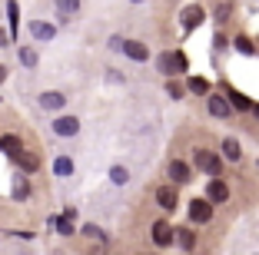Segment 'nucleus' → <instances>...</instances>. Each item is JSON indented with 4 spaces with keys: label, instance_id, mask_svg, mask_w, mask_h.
Returning <instances> with one entry per match:
<instances>
[{
    "label": "nucleus",
    "instance_id": "1",
    "mask_svg": "<svg viewBox=\"0 0 259 255\" xmlns=\"http://www.w3.org/2000/svg\"><path fill=\"white\" fill-rule=\"evenodd\" d=\"M190 219L193 222H209V219H213V202H209V199H193Z\"/></svg>",
    "mask_w": 259,
    "mask_h": 255
},
{
    "label": "nucleus",
    "instance_id": "2",
    "mask_svg": "<svg viewBox=\"0 0 259 255\" xmlns=\"http://www.w3.org/2000/svg\"><path fill=\"white\" fill-rule=\"evenodd\" d=\"M123 53H126L130 60H137V63H143V60H150V50H146V43H140V40H123Z\"/></svg>",
    "mask_w": 259,
    "mask_h": 255
},
{
    "label": "nucleus",
    "instance_id": "3",
    "mask_svg": "<svg viewBox=\"0 0 259 255\" xmlns=\"http://www.w3.org/2000/svg\"><path fill=\"white\" fill-rule=\"evenodd\" d=\"M196 166L203 169V173H209V176H220V159H216L209 149H196Z\"/></svg>",
    "mask_w": 259,
    "mask_h": 255
},
{
    "label": "nucleus",
    "instance_id": "4",
    "mask_svg": "<svg viewBox=\"0 0 259 255\" xmlns=\"http://www.w3.org/2000/svg\"><path fill=\"white\" fill-rule=\"evenodd\" d=\"M54 133L57 136H76L80 133V120L76 116H60V120H54Z\"/></svg>",
    "mask_w": 259,
    "mask_h": 255
},
{
    "label": "nucleus",
    "instance_id": "5",
    "mask_svg": "<svg viewBox=\"0 0 259 255\" xmlns=\"http://www.w3.org/2000/svg\"><path fill=\"white\" fill-rule=\"evenodd\" d=\"M206 199H209V202H226V199H229L226 182H223V179H213L209 186H206Z\"/></svg>",
    "mask_w": 259,
    "mask_h": 255
},
{
    "label": "nucleus",
    "instance_id": "6",
    "mask_svg": "<svg viewBox=\"0 0 259 255\" xmlns=\"http://www.w3.org/2000/svg\"><path fill=\"white\" fill-rule=\"evenodd\" d=\"M203 20H206L203 7H186V10H183V30H196Z\"/></svg>",
    "mask_w": 259,
    "mask_h": 255
},
{
    "label": "nucleus",
    "instance_id": "7",
    "mask_svg": "<svg viewBox=\"0 0 259 255\" xmlns=\"http://www.w3.org/2000/svg\"><path fill=\"white\" fill-rule=\"evenodd\" d=\"M173 225L169 222H156L153 225V242H156V245H169V242H173Z\"/></svg>",
    "mask_w": 259,
    "mask_h": 255
},
{
    "label": "nucleus",
    "instance_id": "8",
    "mask_svg": "<svg viewBox=\"0 0 259 255\" xmlns=\"http://www.w3.org/2000/svg\"><path fill=\"white\" fill-rule=\"evenodd\" d=\"M156 202H160L163 209H176V202H180V199H176V189L160 186V189H156Z\"/></svg>",
    "mask_w": 259,
    "mask_h": 255
},
{
    "label": "nucleus",
    "instance_id": "9",
    "mask_svg": "<svg viewBox=\"0 0 259 255\" xmlns=\"http://www.w3.org/2000/svg\"><path fill=\"white\" fill-rule=\"evenodd\" d=\"M169 176H173V182H190L193 179V176H190V166L180 163V159H173V163H169Z\"/></svg>",
    "mask_w": 259,
    "mask_h": 255
},
{
    "label": "nucleus",
    "instance_id": "10",
    "mask_svg": "<svg viewBox=\"0 0 259 255\" xmlns=\"http://www.w3.org/2000/svg\"><path fill=\"white\" fill-rule=\"evenodd\" d=\"M67 103V96H63V93H44V96H40V106H44V110H60V106Z\"/></svg>",
    "mask_w": 259,
    "mask_h": 255
},
{
    "label": "nucleus",
    "instance_id": "11",
    "mask_svg": "<svg viewBox=\"0 0 259 255\" xmlns=\"http://www.w3.org/2000/svg\"><path fill=\"white\" fill-rule=\"evenodd\" d=\"M30 33H33V37H37V40H54V27H50V23H44V20H33L30 23Z\"/></svg>",
    "mask_w": 259,
    "mask_h": 255
},
{
    "label": "nucleus",
    "instance_id": "12",
    "mask_svg": "<svg viewBox=\"0 0 259 255\" xmlns=\"http://www.w3.org/2000/svg\"><path fill=\"white\" fill-rule=\"evenodd\" d=\"M0 149L7 152V156H17V152L23 149V143L17 139V136H0Z\"/></svg>",
    "mask_w": 259,
    "mask_h": 255
},
{
    "label": "nucleus",
    "instance_id": "13",
    "mask_svg": "<svg viewBox=\"0 0 259 255\" xmlns=\"http://www.w3.org/2000/svg\"><path fill=\"white\" fill-rule=\"evenodd\" d=\"M209 113L213 116H229V99H223V96H209Z\"/></svg>",
    "mask_w": 259,
    "mask_h": 255
},
{
    "label": "nucleus",
    "instance_id": "14",
    "mask_svg": "<svg viewBox=\"0 0 259 255\" xmlns=\"http://www.w3.org/2000/svg\"><path fill=\"white\" fill-rule=\"evenodd\" d=\"M14 159H17V163H20V169H27V173H33V169H37V166H40V159L33 156V152H23V149L17 152Z\"/></svg>",
    "mask_w": 259,
    "mask_h": 255
},
{
    "label": "nucleus",
    "instance_id": "15",
    "mask_svg": "<svg viewBox=\"0 0 259 255\" xmlns=\"http://www.w3.org/2000/svg\"><path fill=\"white\" fill-rule=\"evenodd\" d=\"M14 195L17 199H27V195H30V186H27L23 176H14Z\"/></svg>",
    "mask_w": 259,
    "mask_h": 255
},
{
    "label": "nucleus",
    "instance_id": "16",
    "mask_svg": "<svg viewBox=\"0 0 259 255\" xmlns=\"http://www.w3.org/2000/svg\"><path fill=\"white\" fill-rule=\"evenodd\" d=\"M57 10H60L63 17H70V14L80 10V0H57Z\"/></svg>",
    "mask_w": 259,
    "mask_h": 255
},
{
    "label": "nucleus",
    "instance_id": "17",
    "mask_svg": "<svg viewBox=\"0 0 259 255\" xmlns=\"http://www.w3.org/2000/svg\"><path fill=\"white\" fill-rule=\"evenodd\" d=\"M176 239H180V245H183L186 252L196 245V235H193V229H180V235H176Z\"/></svg>",
    "mask_w": 259,
    "mask_h": 255
},
{
    "label": "nucleus",
    "instance_id": "18",
    "mask_svg": "<svg viewBox=\"0 0 259 255\" xmlns=\"http://www.w3.org/2000/svg\"><path fill=\"white\" fill-rule=\"evenodd\" d=\"M54 173H57V176H70V173H73V163H70L67 156H60V159L54 163Z\"/></svg>",
    "mask_w": 259,
    "mask_h": 255
},
{
    "label": "nucleus",
    "instance_id": "19",
    "mask_svg": "<svg viewBox=\"0 0 259 255\" xmlns=\"http://www.w3.org/2000/svg\"><path fill=\"white\" fill-rule=\"evenodd\" d=\"M229 103H233V106H236V110H249V99H246L243 96V93H236V90H229Z\"/></svg>",
    "mask_w": 259,
    "mask_h": 255
},
{
    "label": "nucleus",
    "instance_id": "20",
    "mask_svg": "<svg viewBox=\"0 0 259 255\" xmlns=\"http://www.w3.org/2000/svg\"><path fill=\"white\" fill-rule=\"evenodd\" d=\"M7 17H10V30L17 33V27H20V10H17V4H14V0L7 4Z\"/></svg>",
    "mask_w": 259,
    "mask_h": 255
},
{
    "label": "nucleus",
    "instance_id": "21",
    "mask_svg": "<svg viewBox=\"0 0 259 255\" xmlns=\"http://www.w3.org/2000/svg\"><path fill=\"white\" fill-rule=\"evenodd\" d=\"M110 179H113L116 186H123V182L130 179V173H126V169H123V166H113V169H110Z\"/></svg>",
    "mask_w": 259,
    "mask_h": 255
},
{
    "label": "nucleus",
    "instance_id": "22",
    "mask_svg": "<svg viewBox=\"0 0 259 255\" xmlns=\"http://www.w3.org/2000/svg\"><path fill=\"white\" fill-rule=\"evenodd\" d=\"M223 149H226V159H239V156H243L236 139H226V143H223Z\"/></svg>",
    "mask_w": 259,
    "mask_h": 255
},
{
    "label": "nucleus",
    "instance_id": "23",
    "mask_svg": "<svg viewBox=\"0 0 259 255\" xmlns=\"http://www.w3.org/2000/svg\"><path fill=\"white\" fill-rule=\"evenodd\" d=\"M20 63H23V67H37V53H33L30 46H23V50H20Z\"/></svg>",
    "mask_w": 259,
    "mask_h": 255
},
{
    "label": "nucleus",
    "instance_id": "24",
    "mask_svg": "<svg viewBox=\"0 0 259 255\" xmlns=\"http://www.w3.org/2000/svg\"><path fill=\"white\" fill-rule=\"evenodd\" d=\"M190 90L193 93H206V90H209V83H206L203 76H193V80H190Z\"/></svg>",
    "mask_w": 259,
    "mask_h": 255
},
{
    "label": "nucleus",
    "instance_id": "25",
    "mask_svg": "<svg viewBox=\"0 0 259 255\" xmlns=\"http://www.w3.org/2000/svg\"><path fill=\"white\" fill-rule=\"evenodd\" d=\"M160 70H163V73H176V70H173V53H163V57H160Z\"/></svg>",
    "mask_w": 259,
    "mask_h": 255
},
{
    "label": "nucleus",
    "instance_id": "26",
    "mask_svg": "<svg viewBox=\"0 0 259 255\" xmlns=\"http://www.w3.org/2000/svg\"><path fill=\"white\" fill-rule=\"evenodd\" d=\"M83 235H90V239H97V242H107V235L100 232L97 225H83Z\"/></svg>",
    "mask_w": 259,
    "mask_h": 255
},
{
    "label": "nucleus",
    "instance_id": "27",
    "mask_svg": "<svg viewBox=\"0 0 259 255\" xmlns=\"http://www.w3.org/2000/svg\"><path fill=\"white\" fill-rule=\"evenodd\" d=\"M173 70H176V73H183V70H186V57H183V53H173Z\"/></svg>",
    "mask_w": 259,
    "mask_h": 255
},
{
    "label": "nucleus",
    "instance_id": "28",
    "mask_svg": "<svg viewBox=\"0 0 259 255\" xmlns=\"http://www.w3.org/2000/svg\"><path fill=\"white\" fill-rule=\"evenodd\" d=\"M57 229H60L63 235H70L73 232V225H70V216H63V219H57Z\"/></svg>",
    "mask_w": 259,
    "mask_h": 255
},
{
    "label": "nucleus",
    "instance_id": "29",
    "mask_svg": "<svg viewBox=\"0 0 259 255\" xmlns=\"http://www.w3.org/2000/svg\"><path fill=\"white\" fill-rule=\"evenodd\" d=\"M236 50H239V53H252V43H249L246 37H239V40H236Z\"/></svg>",
    "mask_w": 259,
    "mask_h": 255
},
{
    "label": "nucleus",
    "instance_id": "30",
    "mask_svg": "<svg viewBox=\"0 0 259 255\" xmlns=\"http://www.w3.org/2000/svg\"><path fill=\"white\" fill-rule=\"evenodd\" d=\"M166 93H169L173 99H180V96H183V86H176V83H169V86H166Z\"/></svg>",
    "mask_w": 259,
    "mask_h": 255
},
{
    "label": "nucleus",
    "instance_id": "31",
    "mask_svg": "<svg viewBox=\"0 0 259 255\" xmlns=\"http://www.w3.org/2000/svg\"><path fill=\"white\" fill-rule=\"evenodd\" d=\"M226 17H229V7H226V4H223V7H216V20H226Z\"/></svg>",
    "mask_w": 259,
    "mask_h": 255
},
{
    "label": "nucleus",
    "instance_id": "32",
    "mask_svg": "<svg viewBox=\"0 0 259 255\" xmlns=\"http://www.w3.org/2000/svg\"><path fill=\"white\" fill-rule=\"evenodd\" d=\"M7 43H10V37H7L4 30H0V46H7Z\"/></svg>",
    "mask_w": 259,
    "mask_h": 255
},
{
    "label": "nucleus",
    "instance_id": "33",
    "mask_svg": "<svg viewBox=\"0 0 259 255\" xmlns=\"http://www.w3.org/2000/svg\"><path fill=\"white\" fill-rule=\"evenodd\" d=\"M7 80V67H4V63H0V83Z\"/></svg>",
    "mask_w": 259,
    "mask_h": 255
},
{
    "label": "nucleus",
    "instance_id": "34",
    "mask_svg": "<svg viewBox=\"0 0 259 255\" xmlns=\"http://www.w3.org/2000/svg\"><path fill=\"white\" fill-rule=\"evenodd\" d=\"M249 110H252V116H256V120H259V103H256V106H249Z\"/></svg>",
    "mask_w": 259,
    "mask_h": 255
},
{
    "label": "nucleus",
    "instance_id": "35",
    "mask_svg": "<svg viewBox=\"0 0 259 255\" xmlns=\"http://www.w3.org/2000/svg\"><path fill=\"white\" fill-rule=\"evenodd\" d=\"M133 4H140V0H133Z\"/></svg>",
    "mask_w": 259,
    "mask_h": 255
}]
</instances>
